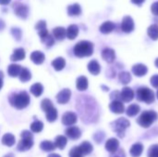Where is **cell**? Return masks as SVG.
Wrapping results in <instances>:
<instances>
[{
  "label": "cell",
  "instance_id": "e575fe53",
  "mask_svg": "<svg viewBox=\"0 0 158 157\" xmlns=\"http://www.w3.org/2000/svg\"><path fill=\"white\" fill-rule=\"evenodd\" d=\"M140 110H141V107H140L137 104H132V105H131L127 108L126 114H127V116H129V117H135L137 114H139Z\"/></svg>",
  "mask_w": 158,
  "mask_h": 157
},
{
  "label": "cell",
  "instance_id": "b9f144b4",
  "mask_svg": "<svg viewBox=\"0 0 158 157\" xmlns=\"http://www.w3.org/2000/svg\"><path fill=\"white\" fill-rule=\"evenodd\" d=\"M11 34L18 42H19L22 37V31L19 28L13 27V28H11Z\"/></svg>",
  "mask_w": 158,
  "mask_h": 157
},
{
  "label": "cell",
  "instance_id": "816d5d0a",
  "mask_svg": "<svg viewBox=\"0 0 158 157\" xmlns=\"http://www.w3.org/2000/svg\"><path fill=\"white\" fill-rule=\"evenodd\" d=\"M5 27H6V23H5V21H4L3 19H0V31L4 30V29H5Z\"/></svg>",
  "mask_w": 158,
  "mask_h": 157
},
{
  "label": "cell",
  "instance_id": "cb8c5ba5",
  "mask_svg": "<svg viewBox=\"0 0 158 157\" xmlns=\"http://www.w3.org/2000/svg\"><path fill=\"white\" fill-rule=\"evenodd\" d=\"M52 66H53V68H54L55 70L60 71V70H62L66 67V60H65L64 57L58 56V57L55 58L52 61Z\"/></svg>",
  "mask_w": 158,
  "mask_h": 157
},
{
  "label": "cell",
  "instance_id": "6f0895ef",
  "mask_svg": "<svg viewBox=\"0 0 158 157\" xmlns=\"http://www.w3.org/2000/svg\"><path fill=\"white\" fill-rule=\"evenodd\" d=\"M101 87H102V88H103V89H105V90H104V91H106H106H108V90H109V89H108V87H106V86H104V85H102V86H101Z\"/></svg>",
  "mask_w": 158,
  "mask_h": 157
},
{
  "label": "cell",
  "instance_id": "30bf717a",
  "mask_svg": "<svg viewBox=\"0 0 158 157\" xmlns=\"http://www.w3.org/2000/svg\"><path fill=\"white\" fill-rule=\"evenodd\" d=\"M77 115L74 113V112H71V111H69V112H66L63 116H62V123L65 125V126H72L74 125L76 122H77Z\"/></svg>",
  "mask_w": 158,
  "mask_h": 157
},
{
  "label": "cell",
  "instance_id": "f1b7e54d",
  "mask_svg": "<svg viewBox=\"0 0 158 157\" xmlns=\"http://www.w3.org/2000/svg\"><path fill=\"white\" fill-rule=\"evenodd\" d=\"M30 92H31V93L33 94L35 97H39V96H41V95L43 94V93H44V86H43L41 83H39V82L34 83V84H32V85L31 86Z\"/></svg>",
  "mask_w": 158,
  "mask_h": 157
},
{
  "label": "cell",
  "instance_id": "7a4b0ae2",
  "mask_svg": "<svg viewBox=\"0 0 158 157\" xmlns=\"http://www.w3.org/2000/svg\"><path fill=\"white\" fill-rule=\"evenodd\" d=\"M9 104L18 110L26 108L31 103V97L26 91L12 92L8 96Z\"/></svg>",
  "mask_w": 158,
  "mask_h": 157
},
{
  "label": "cell",
  "instance_id": "f5cc1de1",
  "mask_svg": "<svg viewBox=\"0 0 158 157\" xmlns=\"http://www.w3.org/2000/svg\"><path fill=\"white\" fill-rule=\"evenodd\" d=\"M11 0H0V5H3V6H6L7 4L10 3Z\"/></svg>",
  "mask_w": 158,
  "mask_h": 157
},
{
  "label": "cell",
  "instance_id": "277c9868",
  "mask_svg": "<svg viewBox=\"0 0 158 157\" xmlns=\"http://www.w3.org/2000/svg\"><path fill=\"white\" fill-rule=\"evenodd\" d=\"M158 115L156 112L153 110H147L141 114V116L137 119V123L143 128H149L156 119Z\"/></svg>",
  "mask_w": 158,
  "mask_h": 157
},
{
  "label": "cell",
  "instance_id": "5bb4252c",
  "mask_svg": "<svg viewBox=\"0 0 158 157\" xmlns=\"http://www.w3.org/2000/svg\"><path fill=\"white\" fill-rule=\"evenodd\" d=\"M65 133H66L67 137L71 139V140H78L81 136V130L78 127H75V126H71V127L68 128L66 130Z\"/></svg>",
  "mask_w": 158,
  "mask_h": 157
},
{
  "label": "cell",
  "instance_id": "bcb514c9",
  "mask_svg": "<svg viewBox=\"0 0 158 157\" xmlns=\"http://www.w3.org/2000/svg\"><path fill=\"white\" fill-rule=\"evenodd\" d=\"M46 28V22L44 20H39L36 25H35V29L36 31H40V30H43V29H45Z\"/></svg>",
  "mask_w": 158,
  "mask_h": 157
},
{
  "label": "cell",
  "instance_id": "c3c4849f",
  "mask_svg": "<svg viewBox=\"0 0 158 157\" xmlns=\"http://www.w3.org/2000/svg\"><path fill=\"white\" fill-rule=\"evenodd\" d=\"M110 98L113 100H120V93H118V91H115L113 92L111 94H110Z\"/></svg>",
  "mask_w": 158,
  "mask_h": 157
},
{
  "label": "cell",
  "instance_id": "ac0fdd59",
  "mask_svg": "<svg viewBox=\"0 0 158 157\" xmlns=\"http://www.w3.org/2000/svg\"><path fill=\"white\" fill-rule=\"evenodd\" d=\"M132 73L137 77H143L148 72V68L143 64H136L131 68Z\"/></svg>",
  "mask_w": 158,
  "mask_h": 157
},
{
  "label": "cell",
  "instance_id": "9a60e30c",
  "mask_svg": "<svg viewBox=\"0 0 158 157\" xmlns=\"http://www.w3.org/2000/svg\"><path fill=\"white\" fill-rule=\"evenodd\" d=\"M102 58L107 62L108 64H112L114 61H115V58H116V54H115V51L111 48H105L103 51H102Z\"/></svg>",
  "mask_w": 158,
  "mask_h": 157
},
{
  "label": "cell",
  "instance_id": "91938a15",
  "mask_svg": "<svg viewBox=\"0 0 158 157\" xmlns=\"http://www.w3.org/2000/svg\"><path fill=\"white\" fill-rule=\"evenodd\" d=\"M156 97H157V99H158V90H157V93H156Z\"/></svg>",
  "mask_w": 158,
  "mask_h": 157
},
{
  "label": "cell",
  "instance_id": "f6af8a7d",
  "mask_svg": "<svg viewBox=\"0 0 158 157\" xmlns=\"http://www.w3.org/2000/svg\"><path fill=\"white\" fill-rule=\"evenodd\" d=\"M109 157H126V155L123 149H118L115 153H112Z\"/></svg>",
  "mask_w": 158,
  "mask_h": 157
},
{
  "label": "cell",
  "instance_id": "9c48e42d",
  "mask_svg": "<svg viewBox=\"0 0 158 157\" xmlns=\"http://www.w3.org/2000/svg\"><path fill=\"white\" fill-rule=\"evenodd\" d=\"M70 97H71V91L69 89H63L56 96L57 103L60 105H65L69 103L70 100Z\"/></svg>",
  "mask_w": 158,
  "mask_h": 157
},
{
  "label": "cell",
  "instance_id": "1f68e13d",
  "mask_svg": "<svg viewBox=\"0 0 158 157\" xmlns=\"http://www.w3.org/2000/svg\"><path fill=\"white\" fill-rule=\"evenodd\" d=\"M67 143H68V139L66 136H63V135H59L56 138L55 140V145L56 148L60 149V150H63L66 145H67Z\"/></svg>",
  "mask_w": 158,
  "mask_h": 157
},
{
  "label": "cell",
  "instance_id": "ee69618b",
  "mask_svg": "<svg viewBox=\"0 0 158 157\" xmlns=\"http://www.w3.org/2000/svg\"><path fill=\"white\" fill-rule=\"evenodd\" d=\"M69 157H83V155L79 147H74L69 152Z\"/></svg>",
  "mask_w": 158,
  "mask_h": 157
},
{
  "label": "cell",
  "instance_id": "e0dca14e",
  "mask_svg": "<svg viewBox=\"0 0 158 157\" xmlns=\"http://www.w3.org/2000/svg\"><path fill=\"white\" fill-rule=\"evenodd\" d=\"M31 60L36 65H42L45 60V56L42 51H33L31 54Z\"/></svg>",
  "mask_w": 158,
  "mask_h": 157
},
{
  "label": "cell",
  "instance_id": "8d00e7d4",
  "mask_svg": "<svg viewBox=\"0 0 158 157\" xmlns=\"http://www.w3.org/2000/svg\"><path fill=\"white\" fill-rule=\"evenodd\" d=\"M118 80L120 81V83L122 84H128L131 82V75L130 72H127V71H122L118 74Z\"/></svg>",
  "mask_w": 158,
  "mask_h": 157
},
{
  "label": "cell",
  "instance_id": "11a10c76",
  "mask_svg": "<svg viewBox=\"0 0 158 157\" xmlns=\"http://www.w3.org/2000/svg\"><path fill=\"white\" fill-rule=\"evenodd\" d=\"M48 157H61L59 155H56V154H51V155H49Z\"/></svg>",
  "mask_w": 158,
  "mask_h": 157
},
{
  "label": "cell",
  "instance_id": "6da1fadb",
  "mask_svg": "<svg viewBox=\"0 0 158 157\" xmlns=\"http://www.w3.org/2000/svg\"><path fill=\"white\" fill-rule=\"evenodd\" d=\"M76 108L83 122L92 123L97 120L99 116V109L96 101L92 96H78L76 100Z\"/></svg>",
  "mask_w": 158,
  "mask_h": 157
},
{
  "label": "cell",
  "instance_id": "f35d334b",
  "mask_svg": "<svg viewBox=\"0 0 158 157\" xmlns=\"http://www.w3.org/2000/svg\"><path fill=\"white\" fill-rule=\"evenodd\" d=\"M44 129V123L40 120H35L31 125V130L35 133H39Z\"/></svg>",
  "mask_w": 158,
  "mask_h": 157
},
{
  "label": "cell",
  "instance_id": "9f6ffc18",
  "mask_svg": "<svg viewBox=\"0 0 158 157\" xmlns=\"http://www.w3.org/2000/svg\"><path fill=\"white\" fill-rule=\"evenodd\" d=\"M3 157H14V155L13 154H7V155H6L5 156Z\"/></svg>",
  "mask_w": 158,
  "mask_h": 157
},
{
  "label": "cell",
  "instance_id": "4316f807",
  "mask_svg": "<svg viewBox=\"0 0 158 157\" xmlns=\"http://www.w3.org/2000/svg\"><path fill=\"white\" fill-rule=\"evenodd\" d=\"M21 66L18 65V64H11L7 67V73L10 77H19L20 70H21Z\"/></svg>",
  "mask_w": 158,
  "mask_h": 157
},
{
  "label": "cell",
  "instance_id": "836d02e7",
  "mask_svg": "<svg viewBox=\"0 0 158 157\" xmlns=\"http://www.w3.org/2000/svg\"><path fill=\"white\" fill-rule=\"evenodd\" d=\"M79 149L81 150V152L82 153L83 155H90L94 148H93V145L89 143V142H83L80 146H79Z\"/></svg>",
  "mask_w": 158,
  "mask_h": 157
},
{
  "label": "cell",
  "instance_id": "74e56055",
  "mask_svg": "<svg viewBox=\"0 0 158 157\" xmlns=\"http://www.w3.org/2000/svg\"><path fill=\"white\" fill-rule=\"evenodd\" d=\"M147 33L148 36L152 39V40H157L158 39V25L156 24H153L151 25L148 30H147Z\"/></svg>",
  "mask_w": 158,
  "mask_h": 157
},
{
  "label": "cell",
  "instance_id": "7dc6e473",
  "mask_svg": "<svg viewBox=\"0 0 158 157\" xmlns=\"http://www.w3.org/2000/svg\"><path fill=\"white\" fill-rule=\"evenodd\" d=\"M150 81H151V84H152V86H153V87H155V88H158V74L154 75V76L151 78Z\"/></svg>",
  "mask_w": 158,
  "mask_h": 157
},
{
  "label": "cell",
  "instance_id": "ffe728a7",
  "mask_svg": "<svg viewBox=\"0 0 158 157\" xmlns=\"http://www.w3.org/2000/svg\"><path fill=\"white\" fill-rule=\"evenodd\" d=\"M67 11H68L69 16L76 17V16H80L81 14V7L78 3H74L72 5H69L67 7Z\"/></svg>",
  "mask_w": 158,
  "mask_h": 157
},
{
  "label": "cell",
  "instance_id": "603a6c76",
  "mask_svg": "<svg viewBox=\"0 0 158 157\" xmlns=\"http://www.w3.org/2000/svg\"><path fill=\"white\" fill-rule=\"evenodd\" d=\"M89 86V82H88V79L85 76H80L77 81H76V87L79 91L82 92L87 90Z\"/></svg>",
  "mask_w": 158,
  "mask_h": 157
},
{
  "label": "cell",
  "instance_id": "d6986e66",
  "mask_svg": "<svg viewBox=\"0 0 158 157\" xmlns=\"http://www.w3.org/2000/svg\"><path fill=\"white\" fill-rule=\"evenodd\" d=\"M26 53L23 48H17L13 51V54L10 56V60L13 62L16 61H21L25 58Z\"/></svg>",
  "mask_w": 158,
  "mask_h": 157
},
{
  "label": "cell",
  "instance_id": "4fadbf2b",
  "mask_svg": "<svg viewBox=\"0 0 158 157\" xmlns=\"http://www.w3.org/2000/svg\"><path fill=\"white\" fill-rule=\"evenodd\" d=\"M109 109L115 114H122L125 111V106L120 100H113L109 105Z\"/></svg>",
  "mask_w": 158,
  "mask_h": 157
},
{
  "label": "cell",
  "instance_id": "ab89813d",
  "mask_svg": "<svg viewBox=\"0 0 158 157\" xmlns=\"http://www.w3.org/2000/svg\"><path fill=\"white\" fill-rule=\"evenodd\" d=\"M41 42L43 43H44L47 48H50V47H52L55 44V38H54V36L52 34L48 33L45 37L41 39Z\"/></svg>",
  "mask_w": 158,
  "mask_h": 157
},
{
  "label": "cell",
  "instance_id": "f907efd6",
  "mask_svg": "<svg viewBox=\"0 0 158 157\" xmlns=\"http://www.w3.org/2000/svg\"><path fill=\"white\" fill-rule=\"evenodd\" d=\"M145 0H131V2L134 4V5H137V6H142L143 3H144Z\"/></svg>",
  "mask_w": 158,
  "mask_h": 157
},
{
  "label": "cell",
  "instance_id": "681fc988",
  "mask_svg": "<svg viewBox=\"0 0 158 157\" xmlns=\"http://www.w3.org/2000/svg\"><path fill=\"white\" fill-rule=\"evenodd\" d=\"M151 11L154 15L158 16V2H155L151 6Z\"/></svg>",
  "mask_w": 158,
  "mask_h": 157
},
{
  "label": "cell",
  "instance_id": "7bdbcfd3",
  "mask_svg": "<svg viewBox=\"0 0 158 157\" xmlns=\"http://www.w3.org/2000/svg\"><path fill=\"white\" fill-rule=\"evenodd\" d=\"M148 157H158V144H154L149 148Z\"/></svg>",
  "mask_w": 158,
  "mask_h": 157
},
{
  "label": "cell",
  "instance_id": "d6a6232c",
  "mask_svg": "<svg viewBox=\"0 0 158 157\" xmlns=\"http://www.w3.org/2000/svg\"><path fill=\"white\" fill-rule=\"evenodd\" d=\"M45 117L48 122H55L57 119V110L54 107L50 108L49 110H47L45 112Z\"/></svg>",
  "mask_w": 158,
  "mask_h": 157
},
{
  "label": "cell",
  "instance_id": "d4e9b609",
  "mask_svg": "<svg viewBox=\"0 0 158 157\" xmlns=\"http://www.w3.org/2000/svg\"><path fill=\"white\" fill-rule=\"evenodd\" d=\"M79 34V27L76 24H71L67 29V38L69 40H74Z\"/></svg>",
  "mask_w": 158,
  "mask_h": 157
},
{
  "label": "cell",
  "instance_id": "7c38bea8",
  "mask_svg": "<svg viewBox=\"0 0 158 157\" xmlns=\"http://www.w3.org/2000/svg\"><path fill=\"white\" fill-rule=\"evenodd\" d=\"M134 98V92L130 87H124L120 92V100L124 103H130Z\"/></svg>",
  "mask_w": 158,
  "mask_h": 157
},
{
  "label": "cell",
  "instance_id": "3957f363",
  "mask_svg": "<svg viewBox=\"0 0 158 157\" xmlns=\"http://www.w3.org/2000/svg\"><path fill=\"white\" fill-rule=\"evenodd\" d=\"M94 43L90 41H81L73 47V53L77 57L82 58L91 56L94 53Z\"/></svg>",
  "mask_w": 158,
  "mask_h": 157
},
{
  "label": "cell",
  "instance_id": "44dd1931",
  "mask_svg": "<svg viewBox=\"0 0 158 157\" xmlns=\"http://www.w3.org/2000/svg\"><path fill=\"white\" fill-rule=\"evenodd\" d=\"M87 68H88L89 72L91 74L94 75V76L98 75L100 73V71H101V66H100V64L96 60H94V59L89 62V64L87 66Z\"/></svg>",
  "mask_w": 158,
  "mask_h": 157
},
{
  "label": "cell",
  "instance_id": "4dcf8cb0",
  "mask_svg": "<svg viewBox=\"0 0 158 157\" xmlns=\"http://www.w3.org/2000/svg\"><path fill=\"white\" fill-rule=\"evenodd\" d=\"M15 136L11 133H6L2 138V143L6 146L11 147L15 144Z\"/></svg>",
  "mask_w": 158,
  "mask_h": 157
},
{
  "label": "cell",
  "instance_id": "60d3db41",
  "mask_svg": "<svg viewBox=\"0 0 158 157\" xmlns=\"http://www.w3.org/2000/svg\"><path fill=\"white\" fill-rule=\"evenodd\" d=\"M52 107H54V105H53V103H52V101L50 99L45 98L41 102V108H42V110L44 112H46L47 110H49Z\"/></svg>",
  "mask_w": 158,
  "mask_h": 157
},
{
  "label": "cell",
  "instance_id": "52a82bcc",
  "mask_svg": "<svg viewBox=\"0 0 158 157\" xmlns=\"http://www.w3.org/2000/svg\"><path fill=\"white\" fill-rule=\"evenodd\" d=\"M13 9H14V13L20 19H25L28 18L29 15V7L20 3V2H15L13 4Z\"/></svg>",
  "mask_w": 158,
  "mask_h": 157
},
{
  "label": "cell",
  "instance_id": "f546056e",
  "mask_svg": "<svg viewBox=\"0 0 158 157\" xmlns=\"http://www.w3.org/2000/svg\"><path fill=\"white\" fill-rule=\"evenodd\" d=\"M19 78V81L21 82H24V83L28 82V81H30L31 80V73L27 68H21Z\"/></svg>",
  "mask_w": 158,
  "mask_h": 157
},
{
  "label": "cell",
  "instance_id": "2e32d148",
  "mask_svg": "<svg viewBox=\"0 0 158 157\" xmlns=\"http://www.w3.org/2000/svg\"><path fill=\"white\" fill-rule=\"evenodd\" d=\"M52 34H53V36H54V38L56 40L63 41L67 37V30L64 27L58 26V27H56V28L53 29Z\"/></svg>",
  "mask_w": 158,
  "mask_h": 157
},
{
  "label": "cell",
  "instance_id": "7402d4cb",
  "mask_svg": "<svg viewBox=\"0 0 158 157\" xmlns=\"http://www.w3.org/2000/svg\"><path fill=\"white\" fill-rule=\"evenodd\" d=\"M119 147V142L115 139V138H112V139H109L106 143V149L109 152V153H115Z\"/></svg>",
  "mask_w": 158,
  "mask_h": 157
},
{
  "label": "cell",
  "instance_id": "83f0119b",
  "mask_svg": "<svg viewBox=\"0 0 158 157\" xmlns=\"http://www.w3.org/2000/svg\"><path fill=\"white\" fill-rule=\"evenodd\" d=\"M143 145L140 143H134L132 145L130 153H131V155L132 157H139L141 156V155L143 154Z\"/></svg>",
  "mask_w": 158,
  "mask_h": 157
},
{
  "label": "cell",
  "instance_id": "db71d44e",
  "mask_svg": "<svg viewBox=\"0 0 158 157\" xmlns=\"http://www.w3.org/2000/svg\"><path fill=\"white\" fill-rule=\"evenodd\" d=\"M3 87V73L0 72V90Z\"/></svg>",
  "mask_w": 158,
  "mask_h": 157
},
{
  "label": "cell",
  "instance_id": "d590c367",
  "mask_svg": "<svg viewBox=\"0 0 158 157\" xmlns=\"http://www.w3.org/2000/svg\"><path fill=\"white\" fill-rule=\"evenodd\" d=\"M40 148H41L43 151H44V152H52V151H54L56 147V145H55L54 143H52V142H50V141H44V142L41 143Z\"/></svg>",
  "mask_w": 158,
  "mask_h": 157
},
{
  "label": "cell",
  "instance_id": "8fae6325",
  "mask_svg": "<svg viewBox=\"0 0 158 157\" xmlns=\"http://www.w3.org/2000/svg\"><path fill=\"white\" fill-rule=\"evenodd\" d=\"M33 145V138H26V137H21V140L19 141L18 144V150L20 152L28 151L30 150Z\"/></svg>",
  "mask_w": 158,
  "mask_h": 157
},
{
  "label": "cell",
  "instance_id": "5b68a950",
  "mask_svg": "<svg viewBox=\"0 0 158 157\" xmlns=\"http://www.w3.org/2000/svg\"><path fill=\"white\" fill-rule=\"evenodd\" d=\"M136 97L139 101L144 102L146 104H152L155 102V93L148 87H141L137 90Z\"/></svg>",
  "mask_w": 158,
  "mask_h": 157
},
{
  "label": "cell",
  "instance_id": "484cf974",
  "mask_svg": "<svg viewBox=\"0 0 158 157\" xmlns=\"http://www.w3.org/2000/svg\"><path fill=\"white\" fill-rule=\"evenodd\" d=\"M115 27H116V25H115V23H113L112 21H106V22H104V23L100 26L99 30H100V31H101L102 33H104V34H108V33H110V32H112V31H114Z\"/></svg>",
  "mask_w": 158,
  "mask_h": 157
},
{
  "label": "cell",
  "instance_id": "680465c9",
  "mask_svg": "<svg viewBox=\"0 0 158 157\" xmlns=\"http://www.w3.org/2000/svg\"><path fill=\"white\" fill-rule=\"evenodd\" d=\"M155 65H156V67L158 68V58L156 59V61H155Z\"/></svg>",
  "mask_w": 158,
  "mask_h": 157
},
{
  "label": "cell",
  "instance_id": "8992f818",
  "mask_svg": "<svg viewBox=\"0 0 158 157\" xmlns=\"http://www.w3.org/2000/svg\"><path fill=\"white\" fill-rule=\"evenodd\" d=\"M131 123L130 121L125 118H120L118 119H117L116 121L112 122L111 124V127L113 129V130L120 137V138H123L124 135H125V131L126 130L130 127Z\"/></svg>",
  "mask_w": 158,
  "mask_h": 157
},
{
  "label": "cell",
  "instance_id": "ba28073f",
  "mask_svg": "<svg viewBox=\"0 0 158 157\" xmlns=\"http://www.w3.org/2000/svg\"><path fill=\"white\" fill-rule=\"evenodd\" d=\"M134 27L135 26H134V21H133L132 18L130 16H125L121 22V30L126 33H130V32L133 31Z\"/></svg>",
  "mask_w": 158,
  "mask_h": 157
}]
</instances>
